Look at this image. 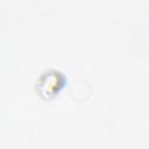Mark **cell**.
<instances>
[{
  "instance_id": "1",
  "label": "cell",
  "mask_w": 149,
  "mask_h": 149,
  "mask_svg": "<svg viewBox=\"0 0 149 149\" xmlns=\"http://www.w3.org/2000/svg\"><path fill=\"white\" fill-rule=\"evenodd\" d=\"M63 81H64V78L59 72L49 71L44 73L38 81L40 92L47 95H52L58 92L59 87L63 85Z\"/></svg>"
}]
</instances>
